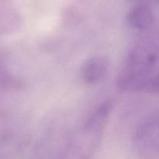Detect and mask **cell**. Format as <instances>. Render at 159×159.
Listing matches in <instances>:
<instances>
[{"label":"cell","instance_id":"obj_1","mask_svg":"<svg viewBox=\"0 0 159 159\" xmlns=\"http://www.w3.org/2000/svg\"><path fill=\"white\" fill-rule=\"evenodd\" d=\"M133 144L138 159H159V113L140 125Z\"/></svg>","mask_w":159,"mask_h":159},{"label":"cell","instance_id":"obj_2","mask_svg":"<svg viewBox=\"0 0 159 159\" xmlns=\"http://www.w3.org/2000/svg\"><path fill=\"white\" fill-rule=\"evenodd\" d=\"M108 68V61L102 56H95L86 61L81 68V77L87 84H94L103 79Z\"/></svg>","mask_w":159,"mask_h":159},{"label":"cell","instance_id":"obj_3","mask_svg":"<svg viewBox=\"0 0 159 159\" xmlns=\"http://www.w3.org/2000/svg\"><path fill=\"white\" fill-rule=\"evenodd\" d=\"M128 21L134 29L146 30L154 24V16L148 5L140 4L129 11Z\"/></svg>","mask_w":159,"mask_h":159},{"label":"cell","instance_id":"obj_4","mask_svg":"<svg viewBox=\"0 0 159 159\" xmlns=\"http://www.w3.org/2000/svg\"><path fill=\"white\" fill-rule=\"evenodd\" d=\"M146 2L152 3V4H159V0H144Z\"/></svg>","mask_w":159,"mask_h":159}]
</instances>
